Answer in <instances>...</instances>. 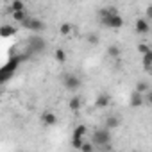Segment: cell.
I'll use <instances>...</instances> for the list:
<instances>
[{
  "instance_id": "1",
  "label": "cell",
  "mask_w": 152,
  "mask_h": 152,
  "mask_svg": "<svg viewBox=\"0 0 152 152\" xmlns=\"http://www.w3.org/2000/svg\"><path fill=\"white\" fill-rule=\"evenodd\" d=\"M100 16V23L102 25H106V27H109V29H120L122 25H124V20H122V16L115 11V9H102L100 13H99Z\"/></svg>"
},
{
  "instance_id": "2",
  "label": "cell",
  "mask_w": 152,
  "mask_h": 152,
  "mask_svg": "<svg viewBox=\"0 0 152 152\" xmlns=\"http://www.w3.org/2000/svg\"><path fill=\"white\" fill-rule=\"evenodd\" d=\"M45 48H47L45 38H41V36H31L29 38V41H27V54L29 56L41 54V52H45Z\"/></svg>"
},
{
  "instance_id": "3",
  "label": "cell",
  "mask_w": 152,
  "mask_h": 152,
  "mask_svg": "<svg viewBox=\"0 0 152 152\" xmlns=\"http://www.w3.org/2000/svg\"><path fill=\"white\" fill-rule=\"evenodd\" d=\"M91 143L99 145V147H107L111 143V131L109 129H97L91 136Z\"/></svg>"
},
{
  "instance_id": "4",
  "label": "cell",
  "mask_w": 152,
  "mask_h": 152,
  "mask_svg": "<svg viewBox=\"0 0 152 152\" xmlns=\"http://www.w3.org/2000/svg\"><path fill=\"white\" fill-rule=\"evenodd\" d=\"M20 63H22V57H20V56H15V57H11V59L4 64V68H2V83H7V81H9V77L13 75V72L18 68Z\"/></svg>"
},
{
  "instance_id": "5",
  "label": "cell",
  "mask_w": 152,
  "mask_h": 152,
  "mask_svg": "<svg viewBox=\"0 0 152 152\" xmlns=\"http://www.w3.org/2000/svg\"><path fill=\"white\" fill-rule=\"evenodd\" d=\"M63 86H64L68 91L79 90V88H81V79H79V75H75V73H66L64 77H63Z\"/></svg>"
},
{
  "instance_id": "6",
  "label": "cell",
  "mask_w": 152,
  "mask_h": 152,
  "mask_svg": "<svg viewBox=\"0 0 152 152\" xmlns=\"http://www.w3.org/2000/svg\"><path fill=\"white\" fill-rule=\"evenodd\" d=\"M22 27L23 29H29V31H32V32H41V31H45V22H41V20H38V18H34V16H29L23 23H22Z\"/></svg>"
},
{
  "instance_id": "7",
  "label": "cell",
  "mask_w": 152,
  "mask_h": 152,
  "mask_svg": "<svg viewBox=\"0 0 152 152\" xmlns=\"http://www.w3.org/2000/svg\"><path fill=\"white\" fill-rule=\"evenodd\" d=\"M134 27H136V32H138V34H147V32L150 31V23H148V20H145V18H138Z\"/></svg>"
},
{
  "instance_id": "8",
  "label": "cell",
  "mask_w": 152,
  "mask_h": 152,
  "mask_svg": "<svg viewBox=\"0 0 152 152\" xmlns=\"http://www.w3.org/2000/svg\"><path fill=\"white\" fill-rule=\"evenodd\" d=\"M41 122L50 127V125H56V124H57V116H56L52 111H45V113L41 115Z\"/></svg>"
},
{
  "instance_id": "9",
  "label": "cell",
  "mask_w": 152,
  "mask_h": 152,
  "mask_svg": "<svg viewBox=\"0 0 152 152\" xmlns=\"http://www.w3.org/2000/svg\"><path fill=\"white\" fill-rule=\"evenodd\" d=\"M16 27L15 25H9V23H6V25H2L0 27V36L2 38H11V36H15L16 34Z\"/></svg>"
},
{
  "instance_id": "10",
  "label": "cell",
  "mask_w": 152,
  "mask_h": 152,
  "mask_svg": "<svg viewBox=\"0 0 152 152\" xmlns=\"http://www.w3.org/2000/svg\"><path fill=\"white\" fill-rule=\"evenodd\" d=\"M118 125H120V118L116 116V115H111V116H107L106 118V129H118Z\"/></svg>"
},
{
  "instance_id": "11",
  "label": "cell",
  "mask_w": 152,
  "mask_h": 152,
  "mask_svg": "<svg viewBox=\"0 0 152 152\" xmlns=\"http://www.w3.org/2000/svg\"><path fill=\"white\" fill-rule=\"evenodd\" d=\"M131 106L132 107H140V106H143V93H138V91H134L132 95H131Z\"/></svg>"
},
{
  "instance_id": "12",
  "label": "cell",
  "mask_w": 152,
  "mask_h": 152,
  "mask_svg": "<svg viewBox=\"0 0 152 152\" xmlns=\"http://www.w3.org/2000/svg\"><path fill=\"white\" fill-rule=\"evenodd\" d=\"M86 132H88V127L86 125H77V127L73 129L72 138H81V140H84L86 138Z\"/></svg>"
},
{
  "instance_id": "13",
  "label": "cell",
  "mask_w": 152,
  "mask_h": 152,
  "mask_svg": "<svg viewBox=\"0 0 152 152\" xmlns=\"http://www.w3.org/2000/svg\"><path fill=\"white\" fill-rule=\"evenodd\" d=\"M109 102H111L109 95L102 93V95H99V97H97V100H95V106H97V107H106V106H109Z\"/></svg>"
},
{
  "instance_id": "14",
  "label": "cell",
  "mask_w": 152,
  "mask_h": 152,
  "mask_svg": "<svg viewBox=\"0 0 152 152\" xmlns=\"http://www.w3.org/2000/svg\"><path fill=\"white\" fill-rule=\"evenodd\" d=\"M11 16H13V20L15 22H20V23H23L31 15L27 13V11H20V13H11Z\"/></svg>"
},
{
  "instance_id": "15",
  "label": "cell",
  "mask_w": 152,
  "mask_h": 152,
  "mask_svg": "<svg viewBox=\"0 0 152 152\" xmlns=\"http://www.w3.org/2000/svg\"><path fill=\"white\" fill-rule=\"evenodd\" d=\"M68 107H70L72 111H79V109H81V99H79V97H72L70 102H68Z\"/></svg>"
},
{
  "instance_id": "16",
  "label": "cell",
  "mask_w": 152,
  "mask_h": 152,
  "mask_svg": "<svg viewBox=\"0 0 152 152\" xmlns=\"http://www.w3.org/2000/svg\"><path fill=\"white\" fill-rule=\"evenodd\" d=\"M20 11H25V4L20 2V0L11 2V13H20Z\"/></svg>"
},
{
  "instance_id": "17",
  "label": "cell",
  "mask_w": 152,
  "mask_h": 152,
  "mask_svg": "<svg viewBox=\"0 0 152 152\" xmlns=\"http://www.w3.org/2000/svg\"><path fill=\"white\" fill-rule=\"evenodd\" d=\"M141 61H143V68H145V70H150V68H152V50H150L148 54H145Z\"/></svg>"
},
{
  "instance_id": "18",
  "label": "cell",
  "mask_w": 152,
  "mask_h": 152,
  "mask_svg": "<svg viewBox=\"0 0 152 152\" xmlns=\"http://www.w3.org/2000/svg\"><path fill=\"white\" fill-rule=\"evenodd\" d=\"M86 143V140H81V138H72V147L73 148H83V145Z\"/></svg>"
},
{
  "instance_id": "19",
  "label": "cell",
  "mask_w": 152,
  "mask_h": 152,
  "mask_svg": "<svg viewBox=\"0 0 152 152\" xmlns=\"http://www.w3.org/2000/svg\"><path fill=\"white\" fill-rule=\"evenodd\" d=\"M54 56H56V59H57L59 63H64V61H66V52H64L63 48H57Z\"/></svg>"
},
{
  "instance_id": "20",
  "label": "cell",
  "mask_w": 152,
  "mask_h": 152,
  "mask_svg": "<svg viewBox=\"0 0 152 152\" xmlns=\"http://www.w3.org/2000/svg\"><path fill=\"white\" fill-rule=\"evenodd\" d=\"M107 54H109L111 57H118V56H120V48H118L116 45H109V48H107Z\"/></svg>"
},
{
  "instance_id": "21",
  "label": "cell",
  "mask_w": 152,
  "mask_h": 152,
  "mask_svg": "<svg viewBox=\"0 0 152 152\" xmlns=\"http://www.w3.org/2000/svg\"><path fill=\"white\" fill-rule=\"evenodd\" d=\"M147 90H148V84H147V83H143V81L136 83V90H134V91H138V93H145Z\"/></svg>"
},
{
  "instance_id": "22",
  "label": "cell",
  "mask_w": 152,
  "mask_h": 152,
  "mask_svg": "<svg viewBox=\"0 0 152 152\" xmlns=\"http://www.w3.org/2000/svg\"><path fill=\"white\" fill-rule=\"evenodd\" d=\"M59 32H61L63 36H68V34L72 32V25H70V23H63L61 29H59Z\"/></svg>"
},
{
  "instance_id": "23",
  "label": "cell",
  "mask_w": 152,
  "mask_h": 152,
  "mask_svg": "<svg viewBox=\"0 0 152 152\" xmlns=\"http://www.w3.org/2000/svg\"><path fill=\"white\" fill-rule=\"evenodd\" d=\"M138 50H140V54H141V56H145V54H148V52H150V47H148L147 43H140V45H138Z\"/></svg>"
},
{
  "instance_id": "24",
  "label": "cell",
  "mask_w": 152,
  "mask_h": 152,
  "mask_svg": "<svg viewBox=\"0 0 152 152\" xmlns=\"http://www.w3.org/2000/svg\"><path fill=\"white\" fill-rule=\"evenodd\" d=\"M95 150V145L91 143V141H86L84 145H83V148H81V152H93Z\"/></svg>"
},
{
  "instance_id": "25",
  "label": "cell",
  "mask_w": 152,
  "mask_h": 152,
  "mask_svg": "<svg viewBox=\"0 0 152 152\" xmlns=\"http://www.w3.org/2000/svg\"><path fill=\"white\" fill-rule=\"evenodd\" d=\"M99 41H100V39H99L97 34H88V43H90V45H99Z\"/></svg>"
},
{
  "instance_id": "26",
  "label": "cell",
  "mask_w": 152,
  "mask_h": 152,
  "mask_svg": "<svg viewBox=\"0 0 152 152\" xmlns=\"http://www.w3.org/2000/svg\"><path fill=\"white\" fill-rule=\"evenodd\" d=\"M147 16H148V20H152V6L147 7Z\"/></svg>"
},
{
  "instance_id": "27",
  "label": "cell",
  "mask_w": 152,
  "mask_h": 152,
  "mask_svg": "<svg viewBox=\"0 0 152 152\" xmlns=\"http://www.w3.org/2000/svg\"><path fill=\"white\" fill-rule=\"evenodd\" d=\"M147 102H148V104L152 106V93H148V97H147Z\"/></svg>"
},
{
  "instance_id": "28",
  "label": "cell",
  "mask_w": 152,
  "mask_h": 152,
  "mask_svg": "<svg viewBox=\"0 0 152 152\" xmlns=\"http://www.w3.org/2000/svg\"><path fill=\"white\" fill-rule=\"evenodd\" d=\"M104 152H109V150H104Z\"/></svg>"
}]
</instances>
